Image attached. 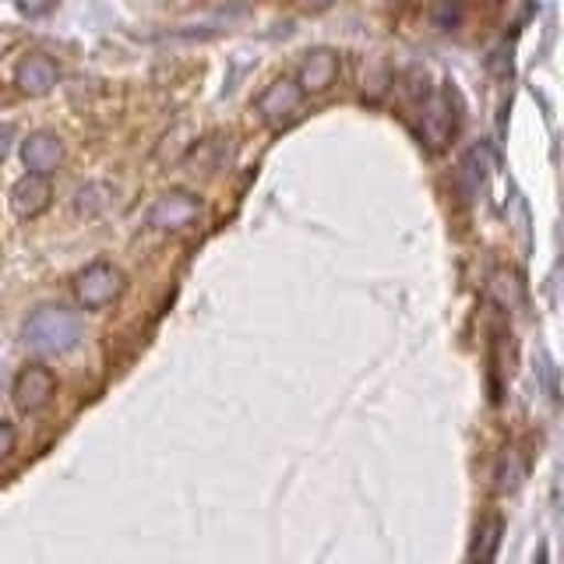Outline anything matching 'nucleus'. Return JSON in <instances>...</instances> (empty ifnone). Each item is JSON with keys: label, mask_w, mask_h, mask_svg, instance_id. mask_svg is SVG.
<instances>
[{"label": "nucleus", "mask_w": 564, "mask_h": 564, "mask_svg": "<svg viewBox=\"0 0 564 564\" xmlns=\"http://www.w3.org/2000/svg\"><path fill=\"white\" fill-rule=\"evenodd\" d=\"M335 78H339V57L332 50H311L296 75L304 93H325V88L335 85Z\"/></svg>", "instance_id": "nucleus-10"}, {"label": "nucleus", "mask_w": 564, "mask_h": 564, "mask_svg": "<svg viewBox=\"0 0 564 564\" xmlns=\"http://www.w3.org/2000/svg\"><path fill=\"white\" fill-rule=\"evenodd\" d=\"M70 290H75V300L85 311H99L106 304H113V300L123 293V272L110 261H96L75 275Z\"/></svg>", "instance_id": "nucleus-3"}, {"label": "nucleus", "mask_w": 564, "mask_h": 564, "mask_svg": "<svg viewBox=\"0 0 564 564\" xmlns=\"http://www.w3.org/2000/svg\"><path fill=\"white\" fill-rule=\"evenodd\" d=\"M57 82H61V67L53 57H46V53H29V57H22L14 67V85H18V93H25V96L43 99L57 88Z\"/></svg>", "instance_id": "nucleus-6"}, {"label": "nucleus", "mask_w": 564, "mask_h": 564, "mask_svg": "<svg viewBox=\"0 0 564 564\" xmlns=\"http://www.w3.org/2000/svg\"><path fill=\"white\" fill-rule=\"evenodd\" d=\"M494 166H498V159H494V149L487 145V141H476V145L469 149V155L463 159V173H458V181H463V194H466L469 202L487 187Z\"/></svg>", "instance_id": "nucleus-11"}, {"label": "nucleus", "mask_w": 564, "mask_h": 564, "mask_svg": "<svg viewBox=\"0 0 564 564\" xmlns=\"http://www.w3.org/2000/svg\"><path fill=\"white\" fill-rule=\"evenodd\" d=\"M205 202L191 191H170L149 208V226L159 234H181V229L194 226L202 219Z\"/></svg>", "instance_id": "nucleus-4"}, {"label": "nucleus", "mask_w": 564, "mask_h": 564, "mask_svg": "<svg viewBox=\"0 0 564 564\" xmlns=\"http://www.w3.org/2000/svg\"><path fill=\"white\" fill-rule=\"evenodd\" d=\"M53 202V187H50V176L46 173H25L22 181L11 187V212L18 219H35L43 216Z\"/></svg>", "instance_id": "nucleus-8"}, {"label": "nucleus", "mask_w": 564, "mask_h": 564, "mask_svg": "<svg viewBox=\"0 0 564 564\" xmlns=\"http://www.w3.org/2000/svg\"><path fill=\"white\" fill-rule=\"evenodd\" d=\"M53 395H57V378H53L50 367L29 364V367L18 370V378L11 384V402L22 413H43L53 402Z\"/></svg>", "instance_id": "nucleus-5"}, {"label": "nucleus", "mask_w": 564, "mask_h": 564, "mask_svg": "<svg viewBox=\"0 0 564 564\" xmlns=\"http://www.w3.org/2000/svg\"><path fill=\"white\" fill-rule=\"evenodd\" d=\"M416 131H420L423 145H427V149H445L448 141L455 138V131H458V102H455V96L448 93V88L423 96L420 113H416Z\"/></svg>", "instance_id": "nucleus-2"}, {"label": "nucleus", "mask_w": 564, "mask_h": 564, "mask_svg": "<svg viewBox=\"0 0 564 564\" xmlns=\"http://www.w3.org/2000/svg\"><path fill=\"white\" fill-rule=\"evenodd\" d=\"M14 452V427L11 423H4L0 420V463H4V458Z\"/></svg>", "instance_id": "nucleus-15"}, {"label": "nucleus", "mask_w": 564, "mask_h": 564, "mask_svg": "<svg viewBox=\"0 0 564 564\" xmlns=\"http://www.w3.org/2000/svg\"><path fill=\"white\" fill-rule=\"evenodd\" d=\"M300 99H304V88H300V82L279 78V82H272V85L258 96V113H261L264 123H272V128H279V123H286V120L300 110Z\"/></svg>", "instance_id": "nucleus-7"}, {"label": "nucleus", "mask_w": 564, "mask_h": 564, "mask_svg": "<svg viewBox=\"0 0 564 564\" xmlns=\"http://www.w3.org/2000/svg\"><path fill=\"white\" fill-rule=\"evenodd\" d=\"M293 4H296L300 11H325V8L335 4V0H293Z\"/></svg>", "instance_id": "nucleus-16"}, {"label": "nucleus", "mask_w": 564, "mask_h": 564, "mask_svg": "<svg viewBox=\"0 0 564 564\" xmlns=\"http://www.w3.org/2000/svg\"><path fill=\"white\" fill-rule=\"evenodd\" d=\"M22 163L32 170V173H53L61 163H64V145L61 138L53 131H32L25 141H22Z\"/></svg>", "instance_id": "nucleus-9"}, {"label": "nucleus", "mask_w": 564, "mask_h": 564, "mask_svg": "<svg viewBox=\"0 0 564 564\" xmlns=\"http://www.w3.org/2000/svg\"><path fill=\"white\" fill-rule=\"evenodd\" d=\"M113 205V187L110 184H99V181H93V184H82L78 191H75V212L78 216H102L106 208Z\"/></svg>", "instance_id": "nucleus-13"}, {"label": "nucleus", "mask_w": 564, "mask_h": 564, "mask_svg": "<svg viewBox=\"0 0 564 564\" xmlns=\"http://www.w3.org/2000/svg\"><path fill=\"white\" fill-rule=\"evenodd\" d=\"M85 335V325L75 311L57 307V304H46V307H35L25 325H22V346L40 352V357H64L70 352Z\"/></svg>", "instance_id": "nucleus-1"}, {"label": "nucleus", "mask_w": 564, "mask_h": 564, "mask_svg": "<svg viewBox=\"0 0 564 564\" xmlns=\"http://www.w3.org/2000/svg\"><path fill=\"white\" fill-rule=\"evenodd\" d=\"M522 476H525V466L519 463V452L516 448H508L505 452V458H501V466H498V487L508 494V490H516V484L522 480Z\"/></svg>", "instance_id": "nucleus-14"}, {"label": "nucleus", "mask_w": 564, "mask_h": 564, "mask_svg": "<svg viewBox=\"0 0 564 564\" xmlns=\"http://www.w3.org/2000/svg\"><path fill=\"white\" fill-rule=\"evenodd\" d=\"M501 536H505V519H501V516H487V519H480V525H476V533H473V543H469V561L487 564V561L498 557V551H501Z\"/></svg>", "instance_id": "nucleus-12"}]
</instances>
